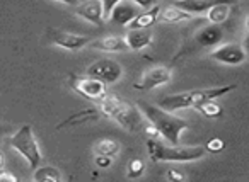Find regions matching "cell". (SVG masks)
<instances>
[{
    "mask_svg": "<svg viewBox=\"0 0 249 182\" xmlns=\"http://www.w3.org/2000/svg\"><path fill=\"white\" fill-rule=\"evenodd\" d=\"M234 89L235 85L231 83V85L225 87H212V89H196L183 94H171V96H164L157 106L160 109L167 111V113H176V111L188 109V107H195L196 109L200 104L207 102V100H217L218 97L232 92Z\"/></svg>",
    "mask_w": 249,
    "mask_h": 182,
    "instance_id": "obj_1",
    "label": "cell"
},
{
    "mask_svg": "<svg viewBox=\"0 0 249 182\" xmlns=\"http://www.w3.org/2000/svg\"><path fill=\"white\" fill-rule=\"evenodd\" d=\"M137 107L142 111V114L149 119V123L156 126V130L159 131V136H162L171 145L179 143L181 133L188 128L186 121L178 116H173L167 111L160 109L159 106H152V104H147L143 100H140Z\"/></svg>",
    "mask_w": 249,
    "mask_h": 182,
    "instance_id": "obj_2",
    "label": "cell"
},
{
    "mask_svg": "<svg viewBox=\"0 0 249 182\" xmlns=\"http://www.w3.org/2000/svg\"><path fill=\"white\" fill-rule=\"evenodd\" d=\"M99 111L101 114H104L109 119H114L121 128L128 131H137L142 124V113L139 107L132 106L130 102L121 99L118 94H109L106 92V96L99 100Z\"/></svg>",
    "mask_w": 249,
    "mask_h": 182,
    "instance_id": "obj_3",
    "label": "cell"
},
{
    "mask_svg": "<svg viewBox=\"0 0 249 182\" xmlns=\"http://www.w3.org/2000/svg\"><path fill=\"white\" fill-rule=\"evenodd\" d=\"M147 150L154 162H195L207 153L203 147H166L156 138L147 140Z\"/></svg>",
    "mask_w": 249,
    "mask_h": 182,
    "instance_id": "obj_4",
    "label": "cell"
},
{
    "mask_svg": "<svg viewBox=\"0 0 249 182\" xmlns=\"http://www.w3.org/2000/svg\"><path fill=\"white\" fill-rule=\"evenodd\" d=\"M9 145H11L19 155H22V158L31 165V168H36L41 164V151H39V147L35 140L33 128L29 126V124H22V126L9 138Z\"/></svg>",
    "mask_w": 249,
    "mask_h": 182,
    "instance_id": "obj_5",
    "label": "cell"
},
{
    "mask_svg": "<svg viewBox=\"0 0 249 182\" xmlns=\"http://www.w3.org/2000/svg\"><path fill=\"white\" fill-rule=\"evenodd\" d=\"M70 85L79 96L94 100V102H99L107 92L106 83L89 75H72L70 77Z\"/></svg>",
    "mask_w": 249,
    "mask_h": 182,
    "instance_id": "obj_6",
    "label": "cell"
},
{
    "mask_svg": "<svg viewBox=\"0 0 249 182\" xmlns=\"http://www.w3.org/2000/svg\"><path fill=\"white\" fill-rule=\"evenodd\" d=\"M86 75L94 77V79L101 80L104 83H114L121 79L123 75V68L118 62L109 58H103V60H97L94 62L92 65L87 66L86 70Z\"/></svg>",
    "mask_w": 249,
    "mask_h": 182,
    "instance_id": "obj_7",
    "label": "cell"
},
{
    "mask_svg": "<svg viewBox=\"0 0 249 182\" xmlns=\"http://www.w3.org/2000/svg\"><path fill=\"white\" fill-rule=\"evenodd\" d=\"M46 39H48L52 45L60 46V48H65L69 51H79L84 46H87L90 43V39L87 36H80L75 33L62 31V29H48L46 33Z\"/></svg>",
    "mask_w": 249,
    "mask_h": 182,
    "instance_id": "obj_8",
    "label": "cell"
},
{
    "mask_svg": "<svg viewBox=\"0 0 249 182\" xmlns=\"http://www.w3.org/2000/svg\"><path fill=\"white\" fill-rule=\"evenodd\" d=\"M212 58L224 65H241L246 60V51L239 43H227L212 51Z\"/></svg>",
    "mask_w": 249,
    "mask_h": 182,
    "instance_id": "obj_9",
    "label": "cell"
},
{
    "mask_svg": "<svg viewBox=\"0 0 249 182\" xmlns=\"http://www.w3.org/2000/svg\"><path fill=\"white\" fill-rule=\"evenodd\" d=\"M171 82V70L167 66H154V68L147 70L143 77L135 83L137 90H152L159 85H166Z\"/></svg>",
    "mask_w": 249,
    "mask_h": 182,
    "instance_id": "obj_10",
    "label": "cell"
},
{
    "mask_svg": "<svg viewBox=\"0 0 249 182\" xmlns=\"http://www.w3.org/2000/svg\"><path fill=\"white\" fill-rule=\"evenodd\" d=\"M75 14L79 17L89 21L94 26H103L104 17H103V4L101 0H86L82 4L77 5Z\"/></svg>",
    "mask_w": 249,
    "mask_h": 182,
    "instance_id": "obj_11",
    "label": "cell"
},
{
    "mask_svg": "<svg viewBox=\"0 0 249 182\" xmlns=\"http://www.w3.org/2000/svg\"><path fill=\"white\" fill-rule=\"evenodd\" d=\"M217 4H235V0H178L176 7L181 11L188 12V14L195 16V14H203L207 12L210 7Z\"/></svg>",
    "mask_w": 249,
    "mask_h": 182,
    "instance_id": "obj_12",
    "label": "cell"
},
{
    "mask_svg": "<svg viewBox=\"0 0 249 182\" xmlns=\"http://www.w3.org/2000/svg\"><path fill=\"white\" fill-rule=\"evenodd\" d=\"M139 12H140L139 5H133V4H130V2H120V4H116L113 7V11H111L107 19H111L114 24L128 26L130 21H132Z\"/></svg>",
    "mask_w": 249,
    "mask_h": 182,
    "instance_id": "obj_13",
    "label": "cell"
},
{
    "mask_svg": "<svg viewBox=\"0 0 249 182\" xmlns=\"http://www.w3.org/2000/svg\"><path fill=\"white\" fill-rule=\"evenodd\" d=\"M224 39V31L218 24H208L205 28H201L200 31H196L195 34V41L200 46H217L218 43Z\"/></svg>",
    "mask_w": 249,
    "mask_h": 182,
    "instance_id": "obj_14",
    "label": "cell"
},
{
    "mask_svg": "<svg viewBox=\"0 0 249 182\" xmlns=\"http://www.w3.org/2000/svg\"><path fill=\"white\" fill-rule=\"evenodd\" d=\"M126 45H128V50H133V51H140V50L147 48L150 43L154 41V36L149 29H128L126 33Z\"/></svg>",
    "mask_w": 249,
    "mask_h": 182,
    "instance_id": "obj_15",
    "label": "cell"
},
{
    "mask_svg": "<svg viewBox=\"0 0 249 182\" xmlns=\"http://www.w3.org/2000/svg\"><path fill=\"white\" fill-rule=\"evenodd\" d=\"M92 48L99 50V51H107V53H121L128 50L126 45V39L121 38V36H106V38H101L97 41L90 43Z\"/></svg>",
    "mask_w": 249,
    "mask_h": 182,
    "instance_id": "obj_16",
    "label": "cell"
},
{
    "mask_svg": "<svg viewBox=\"0 0 249 182\" xmlns=\"http://www.w3.org/2000/svg\"><path fill=\"white\" fill-rule=\"evenodd\" d=\"M159 11H160L159 5H152L150 9H145L143 12H139V14L130 21L128 29H149L154 22H157Z\"/></svg>",
    "mask_w": 249,
    "mask_h": 182,
    "instance_id": "obj_17",
    "label": "cell"
},
{
    "mask_svg": "<svg viewBox=\"0 0 249 182\" xmlns=\"http://www.w3.org/2000/svg\"><path fill=\"white\" fill-rule=\"evenodd\" d=\"M190 19H193V16L181 11V9H178L176 5L167 7V9H160L159 16H157V21L166 22V24H178V22L190 21Z\"/></svg>",
    "mask_w": 249,
    "mask_h": 182,
    "instance_id": "obj_18",
    "label": "cell"
},
{
    "mask_svg": "<svg viewBox=\"0 0 249 182\" xmlns=\"http://www.w3.org/2000/svg\"><path fill=\"white\" fill-rule=\"evenodd\" d=\"M33 179L36 182H60L62 181V174L58 168L52 167V165H45V167H36Z\"/></svg>",
    "mask_w": 249,
    "mask_h": 182,
    "instance_id": "obj_19",
    "label": "cell"
},
{
    "mask_svg": "<svg viewBox=\"0 0 249 182\" xmlns=\"http://www.w3.org/2000/svg\"><path fill=\"white\" fill-rule=\"evenodd\" d=\"M120 151V141L113 140V138H103L94 145V153L96 155H106V157L113 158Z\"/></svg>",
    "mask_w": 249,
    "mask_h": 182,
    "instance_id": "obj_20",
    "label": "cell"
},
{
    "mask_svg": "<svg viewBox=\"0 0 249 182\" xmlns=\"http://www.w3.org/2000/svg\"><path fill=\"white\" fill-rule=\"evenodd\" d=\"M229 14H231V4H217L207 11V17L212 24H222V22H225Z\"/></svg>",
    "mask_w": 249,
    "mask_h": 182,
    "instance_id": "obj_21",
    "label": "cell"
},
{
    "mask_svg": "<svg viewBox=\"0 0 249 182\" xmlns=\"http://www.w3.org/2000/svg\"><path fill=\"white\" fill-rule=\"evenodd\" d=\"M196 111H200V113L203 114L205 117H208V119H217V117L222 116L220 104H217L215 100H207V102L200 104V106L196 107Z\"/></svg>",
    "mask_w": 249,
    "mask_h": 182,
    "instance_id": "obj_22",
    "label": "cell"
},
{
    "mask_svg": "<svg viewBox=\"0 0 249 182\" xmlns=\"http://www.w3.org/2000/svg\"><path fill=\"white\" fill-rule=\"evenodd\" d=\"M143 170H145V164H143V160H140V158H133V160L128 164V168H126V177L128 179H139L140 175L143 174Z\"/></svg>",
    "mask_w": 249,
    "mask_h": 182,
    "instance_id": "obj_23",
    "label": "cell"
},
{
    "mask_svg": "<svg viewBox=\"0 0 249 182\" xmlns=\"http://www.w3.org/2000/svg\"><path fill=\"white\" fill-rule=\"evenodd\" d=\"M224 147H225V143L220 140V138H212V140L208 141V145H207V148H205V150L212 151V153H217V151L224 150Z\"/></svg>",
    "mask_w": 249,
    "mask_h": 182,
    "instance_id": "obj_24",
    "label": "cell"
},
{
    "mask_svg": "<svg viewBox=\"0 0 249 182\" xmlns=\"http://www.w3.org/2000/svg\"><path fill=\"white\" fill-rule=\"evenodd\" d=\"M121 0H101V4H103V17L107 19L111 14V11H113V7L116 4H120Z\"/></svg>",
    "mask_w": 249,
    "mask_h": 182,
    "instance_id": "obj_25",
    "label": "cell"
},
{
    "mask_svg": "<svg viewBox=\"0 0 249 182\" xmlns=\"http://www.w3.org/2000/svg\"><path fill=\"white\" fill-rule=\"evenodd\" d=\"M94 164H96V167H99V168H109V165L113 164V158L106 157V155H96Z\"/></svg>",
    "mask_w": 249,
    "mask_h": 182,
    "instance_id": "obj_26",
    "label": "cell"
},
{
    "mask_svg": "<svg viewBox=\"0 0 249 182\" xmlns=\"http://www.w3.org/2000/svg\"><path fill=\"white\" fill-rule=\"evenodd\" d=\"M0 182H18V177L12 172L0 168Z\"/></svg>",
    "mask_w": 249,
    "mask_h": 182,
    "instance_id": "obj_27",
    "label": "cell"
},
{
    "mask_svg": "<svg viewBox=\"0 0 249 182\" xmlns=\"http://www.w3.org/2000/svg\"><path fill=\"white\" fill-rule=\"evenodd\" d=\"M132 2L135 5H139V7H142V9H150L152 5L157 4V0H132Z\"/></svg>",
    "mask_w": 249,
    "mask_h": 182,
    "instance_id": "obj_28",
    "label": "cell"
},
{
    "mask_svg": "<svg viewBox=\"0 0 249 182\" xmlns=\"http://www.w3.org/2000/svg\"><path fill=\"white\" fill-rule=\"evenodd\" d=\"M167 179L173 181V182H181L184 179V175L179 174V172H176V170H169L167 172Z\"/></svg>",
    "mask_w": 249,
    "mask_h": 182,
    "instance_id": "obj_29",
    "label": "cell"
},
{
    "mask_svg": "<svg viewBox=\"0 0 249 182\" xmlns=\"http://www.w3.org/2000/svg\"><path fill=\"white\" fill-rule=\"evenodd\" d=\"M145 133L149 134V138H157V136H159V131L156 130V126H154V124H149V126L145 128Z\"/></svg>",
    "mask_w": 249,
    "mask_h": 182,
    "instance_id": "obj_30",
    "label": "cell"
},
{
    "mask_svg": "<svg viewBox=\"0 0 249 182\" xmlns=\"http://www.w3.org/2000/svg\"><path fill=\"white\" fill-rule=\"evenodd\" d=\"M55 2H62V4H67V5H77L79 4V0H55Z\"/></svg>",
    "mask_w": 249,
    "mask_h": 182,
    "instance_id": "obj_31",
    "label": "cell"
},
{
    "mask_svg": "<svg viewBox=\"0 0 249 182\" xmlns=\"http://www.w3.org/2000/svg\"><path fill=\"white\" fill-rule=\"evenodd\" d=\"M4 167V153H2V151H0V168Z\"/></svg>",
    "mask_w": 249,
    "mask_h": 182,
    "instance_id": "obj_32",
    "label": "cell"
},
{
    "mask_svg": "<svg viewBox=\"0 0 249 182\" xmlns=\"http://www.w3.org/2000/svg\"><path fill=\"white\" fill-rule=\"evenodd\" d=\"M2 133H5V128L2 126V124H0V134H2Z\"/></svg>",
    "mask_w": 249,
    "mask_h": 182,
    "instance_id": "obj_33",
    "label": "cell"
}]
</instances>
